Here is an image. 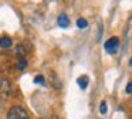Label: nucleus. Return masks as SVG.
<instances>
[{"instance_id": "obj_1", "label": "nucleus", "mask_w": 132, "mask_h": 119, "mask_svg": "<svg viewBox=\"0 0 132 119\" xmlns=\"http://www.w3.org/2000/svg\"><path fill=\"white\" fill-rule=\"evenodd\" d=\"M7 119H30L27 110L20 105H14L7 112Z\"/></svg>"}, {"instance_id": "obj_2", "label": "nucleus", "mask_w": 132, "mask_h": 119, "mask_svg": "<svg viewBox=\"0 0 132 119\" xmlns=\"http://www.w3.org/2000/svg\"><path fill=\"white\" fill-rule=\"evenodd\" d=\"M104 48L108 54H115L119 48V38L118 37H111L109 40H106L105 44H104Z\"/></svg>"}, {"instance_id": "obj_3", "label": "nucleus", "mask_w": 132, "mask_h": 119, "mask_svg": "<svg viewBox=\"0 0 132 119\" xmlns=\"http://www.w3.org/2000/svg\"><path fill=\"white\" fill-rule=\"evenodd\" d=\"M12 89V84L7 78H0V98L6 99Z\"/></svg>"}, {"instance_id": "obj_4", "label": "nucleus", "mask_w": 132, "mask_h": 119, "mask_svg": "<svg viewBox=\"0 0 132 119\" xmlns=\"http://www.w3.org/2000/svg\"><path fill=\"white\" fill-rule=\"evenodd\" d=\"M57 23H58V26H60V27L67 28L70 26V19L67 17V14L61 13L60 16H58V19H57Z\"/></svg>"}, {"instance_id": "obj_5", "label": "nucleus", "mask_w": 132, "mask_h": 119, "mask_svg": "<svg viewBox=\"0 0 132 119\" xmlns=\"http://www.w3.org/2000/svg\"><path fill=\"white\" fill-rule=\"evenodd\" d=\"M12 44H13V40L10 38L9 36L0 37V47H2V48H9Z\"/></svg>"}, {"instance_id": "obj_6", "label": "nucleus", "mask_w": 132, "mask_h": 119, "mask_svg": "<svg viewBox=\"0 0 132 119\" xmlns=\"http://www.w3.org/2000/svg\"><path fill=\"white\" fill-rule=\"evenodd\" d=\"M30 51V48H26V44H19L17 48H16V54H17L20 58H23L24 54H27Z\"/></svg>"}, {"instance_id": "obj_7", "label": "nucleus", "mask_w": 132, "mask_h": 119, "mask_svg": "<svg viewBox=\"0 0 132 119\" xmlns=\"http://www.w3.org/2000/svg\"><path fill=\"white\" fill-rule=\"evenodd\" d=\"M27 64H29V62H27V60L23 57V58H19L17 61L14 62V67H16V70L21 71V70H24V68L27 67Z\"/></svg>"}, {"instance_id": "obj_8", "label": "nucleus", "mask_w": 132, "mask_h": 119, "mask_svg": "<svg viewBox=\"0 0 132 119\" xmlns=\"http://www.w3.org/2000/svg\"><path fill=\"white\" fill-rule=\"evenodd\" d=\"M88 82H89V78L87 75H82V76H80V78H77V84L80 85L81 89H85L87 85H88Z\"/></svg>"}, {"instance_id": "obj_9", "label": "nucleus", "mask_w": 132, "mask_h": 119, "mask_svg": "<svg viewBox=\"0 0 132 119\" xmlns=\"http://www.w3.org/2000/svg\"><path fill=\"white\" fill-rule=\"evenodd\" d=\"M87 26H88V21H87L85 19L80 17V19L77 20V27L78 28H87Z\"/></svg>"}, {"instance_id": "obj_10", "label": "nucleus", "mask_w": 132, "mask_h": 119, "mask_svg": "<svg viewBox=\"0 0 132 119\" xmlns=\"http://www.w3.org/2000/svg\"><path fill=\"white\" fill-rule=\"evenodd\" d=\"M34 82L36 84H40V85H44L46 84V79H44L43 75H36L34 76Z\"/></svg>"}, {"instance_id": "obj_11", "label": "nucleus", "mask_w": 132, "mask_h": 119, "mask_svg": "<svg viewBox=\"0 0 132 119\" xmlns=\"http://www.w3.org/2000/svg\"><path fill=\"white\" fill-rule=\"evenodd\" d=\"M100 113H102V115H105L106 113V102L102 101L100 104Z\"/></svg>"}, {"instance_id": "obj_12", "label": "nucleus", "mask_w": 132, "mask_h": 119, "mask_svg": "<svg viewBox=\"0 0 132 119\" xmlns=\"http://www.w3.org/2000/svg\"><path fill=\"white\" fill-rule=\"evenodd\" d=\"M125 92H126V94H132V82H129V84L126 85V88H125Z\"/></svg>"}, {"instance_id": "obj_13", "label": "nucleus", "mask_w": 132, "mask_h": 119, "mask_svg": "<svg viewBox=\"0 0 132 119\" xmlns=\"http://www.w3.org/2000/svg\"><path fill=\"white\" fill-rule=\"evenodd\" d=\"M129 67H132V58L129 60Z\"/></svg>"}, {"instance_id": "obj_14", "label": "nucleus", "mask_w": 132, "mask_h": 119, "mask_svg": "<svg viewBox=\"0 0 132 119\" xmlns=\"http://www.w3.org/2000/svg\"><path fill=\"white\" fill-rule=\"evenodd\" d=\"M131 119H132V118H131Z\"/></svg>"}]
</instances>
